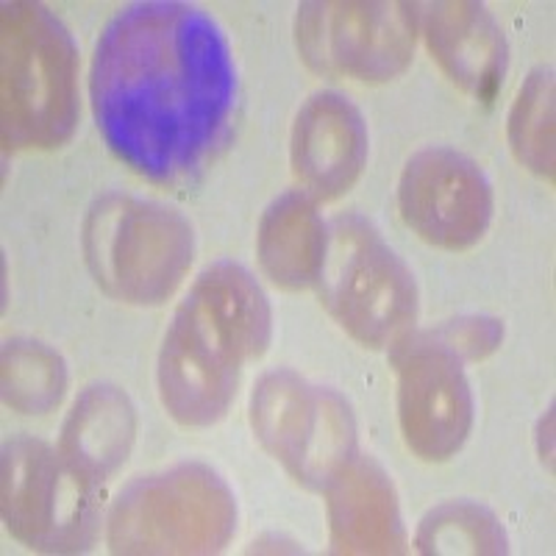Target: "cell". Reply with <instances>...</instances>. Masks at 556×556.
I'll return each instance as SVG.
<instances>
[{"instance_id":"cell-17","label":"cell","mask_w":556,"mask_h":556,"mask_svg":"<svg viewBox=\"0 0 556 556\" xmlns=\"http://www.w3.org/2000/svg\"><path fill=\"white\" fill-rule=\"evenodd\" d=\"M509 146L526 170L554 184V70H534L509 114Z\"/></svg>"},{"instance_id":"cell-3","label":"cell","mask_w":556,"mask_h":556,"mask_svg":"<svg viewBox=\"0 0 556 556\" xmlns=\"http://www.w3.org/2000/svg\"><path fill=\"white\" fill-rule=\"evenodd\" d=\"M3 146L56 148L78 121L76 45L62 20L39 3L3 7Z\"/></svg>"},{"instance_id":"cell-15","label":"cell","mask_w":556,"mask_h":556,"mask_svg":"<svg viewBox=\"0 0 556 556\" xmlns=\"http://www.w3.org/2000/svg\"><path fill=\"white\" fill-rule=\"evenodd\" d=\"M134 434L137 415L126 392L98 384L84 390L81 399L70 409L59 451L78 473L103 486L109 476L126 462Z\"/></svg>"},{"instance_id":"cell-13","label":"cell","mask_w":556,"mask_h":556,"mask_svg":"<svg viewBox=\"0 0 556 556\" xmlns=\"http://www.w3.org/2000/svg\"><path fill=\"white\" fill-rule=\"evenodd\" d=\"M431 56L476 101H493L509 64L504 28L481 3H431L420 14Z\"/></svg>"},{"instance_id":"cell-20","label":"cell","mask_w":556,"mask_h":556,"mask_svg":"<svg viewBox=\"0 0 556 556\" xmlns=\"http://www.w3.org/2000/svg\"><path fill=\"white\" fill-rule=\"evenodd\" d=\"M445 345L462 356V362L484 359L504 340V326L493 317H459L440 329H431Z\"/></svg>"},{"instance_id":"cell-12","label":"cell","mask_w":556,"mask_h":556,"mask_svg":"<svg viewBox=\"0 0 556 556\" xmlns=\"http://www.w3.org/2000/svg\"><path fill=\"white\" fill-rule=\"evenodd\" d=\"M367 162L362 112L340 92H317L298 109L292 126V173L320 201L345 195Z\"/></svg>"},{"instance_id":"cell-8","label":"cell","mask_w":556,"mask_h":556,"mask_svg":"<svg viewBox=\"0 0 556 556\" xmlns=\"http://www.w3.org/2000/svg\"><path fill=\"white\" fill-rule=\"evenodd\" d=\"M101 484L78 473L42 440H14L3 451V518L28 548L84 551L96 538Z\"/></svg>"},{"instance_id":"cell-19","label":"cell","mask_w":556,"mask_h":556,"mask_svg":"<svg viewBox=\"0 0 556 556\" xmlns=\"http://www.w3.org/2000/svg\"><path fill=\"white\" fill-rule=\"evenodd\" d=\"M415 543L424 554H506V534L495 515L470 501L431 509Z\"/></svg>"},{"instance_id":"cell-11","label":"cell","mask_w":556,"mask_h":556,"mask_svg":"<svg viewBox=\"0 0 556 556\" xmlns=\"http://www.w3.org/2000/svg\"><path fill=\"white\" fill-rule=\"evenodd\" d=\"M399 208L424 242L443 251H468L493 223V184L470 156L431 146L406 162Z\"/></svg>"},{"instance_id":"cell-18","label":"cell","mask_w":556,"mask_h":556,"mask_svg":"<svg viewBox=\"0 0 556 556\" xmlns=\"http://www.w3.org/2000/svg\"><path fill=\"white\" fill-rule=\"evenodd\" d=\"M67 370L42 342L14 340L3 348V399L23 415H45L62 401Z\"/></svg>"},{"instance_id":"cell-5","label":"cell","mask_w":556,"mask_h":556,"mask_svg":"<svg viewBox=\"0 0 556 556\" xmlns=\"http://www.w3.org/2000/svg\"><path fill=\"white\" fill-rule=\"evenodd\" d=\"M84 251L109 295L128 304H162L192 262V226L162 203L109 195L89 212Z\"/></svg>"},{"instance_id":"cell-10","label":"cell","mask_w":556,"mask_h":556,"mask_svg":"<svg viewBox=\"0 0 556 556\" xmlns=\"http://www.w3.org/2000/svg\"><path fill=\"white\" fill-rule=\"evenodd\" d=\"M390 362L399 374L406 445L426 462L451 459L473 429V392L462 356L434 331H409L390 348Z\"/></svg>"},{"instance_id":"cell-14","label":"cell","mask_w":556,"mask_h":556,"mask_svg":"<svg viewBox=\"0 0 556 556\" xmlns=\"http://www.w3.org/2000/svg\"><path fill=\"white\" fill-rule=\"evenodd\" d=\"M323 493L329 495L337 554H399L406 545L399 498L379 462L356 454Z\"/></svg>"},{"instance_id":"cell-16","label":"cell","mask_w":556,"mask_h":556,"mask_svg":"<svg viewBox=\"0 0 556 556\" xmlns=\"http://www.w3.org/2000/svg\"><path fill=\"white\" fill-rule=\"evenodd\" d=\"M326 231L315 201L306 192H285L267 206L260 223L262 270L285 290H306L317 285L326 253Z\"/></svg>"},{"instance_id":"cell-1","label":"cell","mask_w":556,"mask_h":556,"mask_svg":"<svg viewBox=\"0 0 556 556\" xmlns=\"http://www.w3.org/2000/svg\"><path fill=\"white\" fill-rule=\"evenodd\" d=\"M89 96L109 151L137 176L170 184L201 170L226 137L237 103L235 56L203 9L131 3L98 39Z\"/></svg>"},{"instance_id":"cell-7","label":"cell","mask_w":556,"mask_h":556,"mask_svg":"<svg viewBox=\"0 0 556 556\" xmlns=\"http://www.w3.org/2000/svg\"><path fill=\"white\" fill-rule=\"evenodd\" d=\"M251 426L287 473L317 493L359 454L351 404L292 370H273L253 387Z\"/></svg>"},{"instance_id":"cell-2","label":"cell","mask_w":556,"mask_h":556,"mask_svg":"<svg viewBox=\"0 0 556 556\" xmlns=\"http://www.w3.org/2000/svg\"><path fill=\"white\" fill-rule=\"evenodd\" d=\"M273 312L256 278L237 262L201 273L173 315L159 351V395L181 426L226 417L242 370L270 345Z\"/></svg>"},{"instance_id":"cell-4","label":"cell","mask_w":556,"mask_h":556,"mask_svg":"<svg viewBox=\"0 0 556 556\" xmlns=\"http://www.w3.org/2000/svg\"><path fill=\"white\" fill-rule=\"evenodd\" d=\"M315 287L326 312L365 348H392L415 326V276L379 228L359 215L329 223Z\"/></svg>"},{"instance_id":"cell-9","label":"cell","mask_w":556,"mask_h":556,"mask_svg":"<svg viewBox=\"0 0 556 556\" xmlns=\"http://www.w3.org/2000/svg\"><path fill=\"white\" fill-rule=\"evenodd\" d=\"M412 3H304L298 9V51L320 76L392 81L412 62L417 37Z\"/></svg>"},{"instance_id":"cell-6","label":"cell","mask_w":556,"mask_h":556,"mask_svg":"<svg viewBox=\"0 0 556 556\" xmlns=\"http://www.w3.org/2000/svg\"><path fill=\"white\" fill-rule=\"evenodd\" d=\"M235 495L203 465L148 476L117 498L109 543L117 554H208L235 531Z\"/></svg>"}]
</instances>
